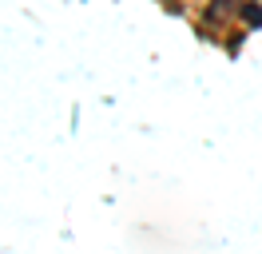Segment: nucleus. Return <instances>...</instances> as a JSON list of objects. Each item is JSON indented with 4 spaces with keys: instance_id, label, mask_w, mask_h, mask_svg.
<instances>
[{
    "instance_id": "1",
    "label": "nucleus",
    "mask_w": 262,
    "mask_h": 254,
    "mask_svg": "<svg viewBox=\"0 0 262 254\" xmlns=\"http://www.w3.org/2000/svg\"><path fill=\"white\" fill-rule=\"evenodd\" d=\"M243 16H246V24H262V8H258V4H246Z\"/></svg>"
}]
</instances>
